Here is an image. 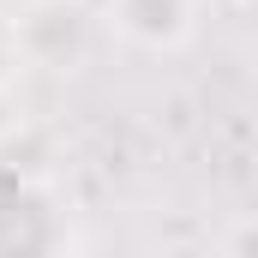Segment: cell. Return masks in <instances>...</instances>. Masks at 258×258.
<instances>
[{"label":"cell","instance_id":"1","mask_svg":"<svg viewBox=\"0 0 258 258\" xmlns=\"http://www.w3.org/2000/svg\"><path fill=\"white\" fill-rule=\"evenodd\" d=\"M72 246V216L60 192L18 162H0V258L6 252H66Z\"/></svg>","mask_w":258,"mask_h":258},{"label":"cell","instance_id":"2","mask_svg":"<svg viewBox=\"0 0 258 258\" xmlns=\"http://www.w3.org/2000/svg\"><path fill=\"white\" fill-rule=\"evenodd\" d=\"M210 0H102V30L138 54H180L204 30Z\"/></svg>","mask_w":258,"mask_h":258},{"label":"cell","instance_id":"3","mask_svg":"<svg viewBox=\"0 0 258 258\" xmlns=\"http://www.w3.org/2000/svg\"><path fill=\"white\" fill-rule=\"evenodd\" d=\"M24 66H30V54H24V36H18V18L0 6V90H12L18 78H24Z\"/></svg>","mask_w":258,"mask_h":258},{"label":"cell","instance_id":"4","mask_svg":"<svg viewBox=\"0 0 258 258\" xmlns=\"http://www.w3.org/2000/svg\"><path fill=\"white\" fill-rule=\"evenodd\" d=\"M210 6H228V12H246L252 0H210Z\"/></svg>","mask_w":258,"mask_h":258}]
</instances>
